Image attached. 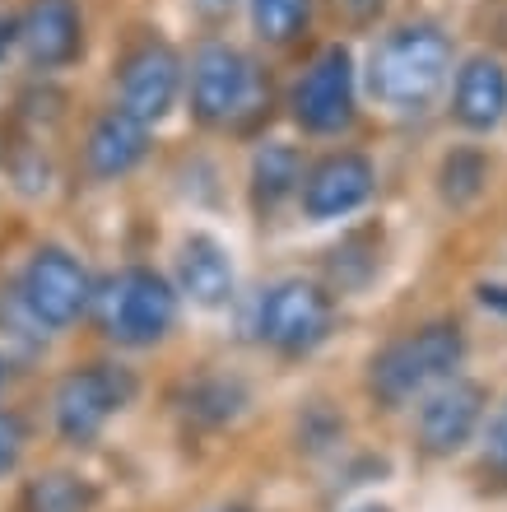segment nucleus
<instances>
[{
	"mask_svg": "<svg viewBox=\"0 0 507 512\" xmlns=\"http://www.w3.org/2000/svg\"><path fill=\"white\" fill-rule=\"evenodd\" d=\"M349 10H354V19H368L373 10H382V0H345Z\"/></svg>",
	"mask_w": 507,
	"mask_h": 512,
	"instance_id": "nucleus-25",
	"label": "nucleus"
},
{
	"mask_svg": "<svg viewBox=\"0 0 507 512\" xmlns=\"http://www.w3.org/2000/svg\"><path fill=\"white\" fill-rule=\"evenodd\" d=\"M484 419V387L466 378H447L428 391L424 410H419V443L433 457H452L470 443V433Z\"/></svg>",
	"mask_w": 507,
	"mask_h": 512,
	"instance_id": "nucleus-10",
	"label": "nucleus"
},
{
	"mask_svg": "<svg viewBox=\"0 0 507 512\" xmlns=\"http://www.w3.org/2000/svg\"><path fill=\"white\" fill-rule=\"evenodd\" d=\"M182 94V56L168 42H140L121 66V112L159 126Z\"/></svg>",
	"mask_w": 507,
	"mask_h": 512,
	"instance_id": "nucleus-9",
	"label": "nucleus"
},
{
	"mask_svg": "<svg viewBox=\"0 0 507 512\" xmlns=\"http://www.w3.org/2000/svg\"><path fill=\"white\" fill-rule=\"evenodd\" d=\"M298 187H303V159L294 145L275 140L252 159V196L261 210H280Z\"/></svg>",
	"mask_w": 507,
	"mask_h": 512,
	"instance_id": "nucleus-16",
	"label": "nucleus"
},
{
	"mask_svg": "<svg viewBox=\"0 0 507 512\" xmlns=\"http://www.w3.org/2000/svg\"><path fill=\"white\" fill-rule=\"evenodd\" d=\"M0 387H5V359H0Z\"/></svg>",
	"mask_w": 507,
	"mask_h": 512,
	"instance_id": "nucleus-27",
	"label": "nucleus"
},
{
	"mask_svg": "<svg viewBox=\"0 0 507 512\" xmlns=\"http://www.w3.org/2000/svg\"><path fill=\"white\" fill-rule=\"evenodd\" d=\"M266 103V75L238 47L205 42L201 52L191 56V112H196V122L219 126V131H247L266 112Z\"/></svg>",
	"mask_w": 507,
	"mask_h": 512,
	"instance_id": "nucleus-2",
	"label": "nucleus"
},
{
	"mask_svg": "<svg viewBox=\"0 0 507 512\" xmlns=\"http://www.w3.org/2000/svg\"><path fill=\"white\" fill-rule=\"evenodd\" d=\"M28 61L38 70H61L80 56V10L75 0H33L19 24Z\"/></svg>",
	"mask_w": 507,
	"mask_h": 512,
	"instance_id": "nucleus-13",
	"label": "nucleus"
},
{
	"mask_svg": "<svg viewBox=\"0 0 507 512\" xmlns=\"http://www.w3.org/2000/svg\"><path fill=\"white\" fill-rule=\"evenodd\" d=\"M373 163L363 154H326V159L303 177V210L312 219H340V215H354L368 196H373Z\"/></svg>",
	"mask_w": 507,
	"mask_h": 512,
	"instance_id": "nucleus-11",
	"label": "nucleus"
},
{
	"mask_svg": "<svg viewBox=\"0 0 507 512\" xmlns=\"http://www.w3.org/2000/svg\"><path fill=\"white\" fill-rule=\"evenodd\" d=\"M177 284L196 308H219L233 298V261L214 238L191 233L182 252H177Z\"/></svg>",
	"mask_w": 507,
	"mask_h": 512,
	"instance_id": "nucleus-15",
	"label": "nucleus"
},
{
	"mask_svg": "<svg viewBox=\"0 0 507 512\" xmlns=\"http://www.w3.org/2000/svg\"><path fill=\"white\" fill-rule=\"evenodd\" d=\"M484 182H489V159L470 145L452 149L438 168V191L447 205H470L484 191Z\"/></svg>",
	"mask_w": 507,
	"mask_h": 512,
	"instance_id": "nucleus-18",
	"label": "nucleus"
},
{
	"mask_svg": "<svg viewBox=\"0 0 507 512\" xmlns=\"http://www.w3.org/2000/svg\"><path fill=\"white\" fill-rule=\"evenodd\" d=\"M452 75V42L438 24H401L368 56V94L391 112H424Z\"/></svg>",
	"mask_w": 507,
	"mask_h": 512,
	"instance_id": "nucleus-1",
	"label": "nucleus"
},
{
	"mask_svg": "<svg viewBox=\"0 0 507 512\" xmlns=\"http://www.w3.org/2000/svg\"><path fill=\"white\" fill-rule=\"evenodd\" d=\"M14 38H19V24H14V19H0V56L14 47Z\"/></svg>",
	"mask_w": 507,
	"mask_h": 512,
	"instance_id": "nucleus-24",
	"label": "nucleus"
},
{
	"mask_svg": "<svg viewBox=\"0 0 507 512\" xmlns=\"http://www.w3.org/2000/svg\"><path fill=\"white\" fill-rule=\"evenodd\" d=\"M19 452H24V424H19L10 410H0V475L14 471Z\"/></svg>",
	"mask_w": 507,
	"mask_h": 512,
	"instance_id": "nucleus-21",
	"label": "nucleus"
},
{
	"mask_svg": "<svg viewBox=\"0 0 507 512\" xmlns=\"http://www.w3.org/2000/svg\"><path fill=\"white\" fill-rule=\"evenodd\" d=\"M294 117L312 135H340L354 122V56L340 42L312 56L294 84Z\"/></svg>",
	"mask_w": 507,
	"mask_h": 512,
	"instance_id": "nucleus-8",
	"label": "nucleus"
},
{
	"mask_svg": "<svg viewBox=\"0 0 507 512\" xmlns=\"http://www.w3.org/2000/svg\"><path fill=\"white\" fill-rule=\"evenodd\" d=\"M452 117L466 131H494L507 117V66L498 56L480 52L461 61L452 89Z\"/></svg>",
	"mask_w": 507,
	"mask_h": 512,
	"instance_id": "nucleus-12",
	"label": "nucleus"
},
{
	"mask_svg": "<svg viewBox=\"0 0 507 512\" xmlns=\"http://www.w3.org/2000/svg\"><path fill=\"white\" fill-rule=\"evenodd\" d=\"M135 396V378L117 364H89L56 387V429L66 443H89Z\"/></svg>",
	"mask_w": 507,
	"mask_h": 512,
	"instance_id": "nucleus-7",
	"label": "nucleus"
},
{
	"mask_svg": "<svg viewBox=\"0 0 507 512\" xmlns=\"http://www.w3.org/2000/svg\"><path fill=\"white\" fill-rule=\"evenodd\" d=\"M196 415H210V419H228L233 410H238V401H242V391L233 387V382H210V387H201L196 391Z\"/></svg>",
	"mask_w": 507,
	"mask_h": 512,
	"instance_id": "nucleus-20",
	"label": "nucleus"
},
{
	"mask_svg": "<svg viewBox=\"0 0 507 512\" xmlns=\"http://www.w3.org/2000/svg\"><path fill=\"white\" fill-rule=\"evenodd\" d=\"M252 10V28L266 42L284 47V42L303 38L307 19H312V0H247Z\"/></svg>",
	"mask_w": 507,
	"mask_h": 512,
	"instance_id": "nucleus-19",
	"label": "nucleus"
},
{
	"mask_svg": "<svg viewBox=\"0 0 507 512\" xmlns=\"http://www.w3.org/2000/svg\"><path fill=\"white\" fill-rule=\"evenodd\" d=\"M19 303L38 326H70L94 303V280L66 247H38L19 280Z\"/></svg>",
	"mask_w": 507,
	"mask_h": 512,
	"instance_id": "nucleus-6",
	"label": "nucleus"
},
{
	"mask_svg": "<svg viewBox=\"0 0 507 512\" xmlns=\"http://www.w3.org/2000/svg\"><path fill=\"white\" fill-rule=\"evenodd\" d=\"M196 5V14L201 19H210V24H219V19H228L233 14V0H191Z\"/></svg>",
	"mask_w": 507,
	"mask_h": 512,
	"instance_id": "nucleus-23",
	"label": "nucleus"
},
{
	"mask_svg": "<svg viewBox=\"0 0 507 512\" xmlns=\"http://www.w3.org/2000/svg\"><path fill=\"white\" fill-rule=\"evenodd\" d=\"M466 359V336L452 322H433L419 326L410 336L391 340L387 350L373 359V391L377 401L405 405L414 396L433 391L438 382L456 378V368Z\"/></svg>",
	"mask_w": 507,
	"mask_h": 512,
	"instance_id": "nucleus-3",
	"label": "nucleus"
},
{
	"mask_svg": "<svg viewBox=\"0 0 507 512\" xmlns=\"http://www.w3.org/2000/svg\"><path fill=\"white\" fill-rule=\"evenodd\" d=\"M484 461H489L498 475H507V405L498 410L494 424H489V438H484Z\"/></svg>",
	"mask_w": 507,
	"mask_h": 512,
	"instance_id": "nucleus-22",
	"label": "nucleus"
},
{
	"mask_svg": "<svg viewBox=\"0 0 507 512\" xmlns=\"http://www.w3.org/2000/svg\"><path fill=\"white\" fill-rule=\"evenodd\" d=\"M149 154V126L135 122L131 112H103L89 131V145H84V163H89V173L94 177H126L135 163Z\"/></svg>",
	"mask_w": 507,
	"mask_h": 512,
	"instance_id": "nucleus-14",
	"label": "nucleus"
},
{
	"mask_svg": "<svg viewBox=\"0 0 507 512\" xmlns=\"http://www.w3.org/2000/svg\"><path fill=\"white\" fill-rule=\"evenodd\" d=\"M94 312L107 340L140 350V345H154V340H163L173 331L177 294L159 270L126 266L94 294Z\"/></svg>",
	"mask_w": 507,
	"mask_h": 512,
	"instance_id": "nucleus-4",
	"label": "nucleus"
},
{
	"mask_svg": "<svg viewBox=\"0 0 507 512\" xmlns=\"http://www.w3.org/2000/svg\"><path fill=\"white\" fill-rule=\"evenodd\" d=\"M354 512H391V508H382V503H363V508H354Z\"/></svg>",
	"mask_w": 507,
	"mask_h": 512,
	"instance_id": "nucleus-26",
	"label": "nucleus"
},
{
	"mask_svg": "<svg viewBox=\"0 0 507 512\" xmlns=\"http://www.w3.org/2000/svg\"><path fill=\"white\" fill-rule=\"evenodd\" d=\"M94 508V489L70 471L33 475L19 494V512H89Z\"/></svg>",
	"mask_w": 507,
	"mask_h": 512,
	"instance_id": "nucleus-17",
	"label": "nucleus"
},
{
	"mask_svg": "<svg viewBox=\"0 0 507 512\" xmlns=\"http://www.w3.org/2000/svg\"><path fill=\"white\" fill-rule=\"evenodd\" d=\"M335 303L326 289L307 280H280L270 284L256 303V336L280 354H307L331 336Z\"/></svg>",
	"mask_w": 507,
	"mask_h": 512,
	"instance_id": "nucleus-5",
	"label": "nucleus"
}]
</instances>
